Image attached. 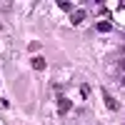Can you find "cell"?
Here are the masks:
<instances>
[{
    "label": "cell",
    "mask_w": 125,
    "mask_h": 125,
    "mask_svg": "<svg viewBox=\"0 0 125 125\" xmlns=\"http://www.w3.org/2000/svg\"><path fill=\"white\" fill-rule=\"evenodd\" d=\"M58 113H62V115L70 113V100H68V98H60V100H58Z\"/></svg>",
    "instance_id": "cell-1"
},
{
    "label": "cell",
    "mask_w": 125,
    "mask_h": 125,
    "mask_svg": "<svg viewBox=\"0 0 125 125\" xmlns=\"http://www.w3.org/2000/svg\"><path fill=\"white\" fill-rule=\"evenodd\" d=\"M70 20H73V25H78V23H83V20H85V10H75V13L70 15Z\"/></svg>",
    "instance_id": "cell-2"
},
{
    "label": "cell",
    "mask_w": 125,
    "mask_h": 125,
    "mask_svg": "<svg viewBox=\"0 0 125 125\" xmlns=\"http://www.w3.org/2000/svg\"><path fill=\"white\" fill-rule=\"evenodd\" d=\"M95 30H98V33H110L113 25L108 23V20H103V23H98V28H95Z\"/></svg>",
    "instance_id": "cell-3"
},
{
    "label": "cell",
    "mask_w": 125,
    "mask_h": 125,
    "mask_svg": "<svg viewBox=\"0 0 125 125\" xmlns=\"http://www.w3.org/2000/svg\"><path fill=\"white\" fill-rule=\"evenodd\" d=\"M105 105H108L110 110H118V100H115V98H110L108 93H105Z\"/></svg>",
    "instance_id": "cell-4"
},
{
    "label": "cell",
    "mask_w": 125,
    "mask_h": 125,
    "mask_svg": "<svg viewBox=\"0 0 125 125\" xmlns=\"http://www.w3.org/2000/svg\"><path fill=\"white\" fill-rule=\"evenodd\" d=\"M33 68L35 70H45V60L43 58H33Z\"/></svg>",
    "instance_id": "cell-5"
},
{
    "label": "cell",
    "mask_w": 125,
    "mask_h": 125,
    "mask_svg": "<svg viewBox=\"0 0 125 125\" xmlns=\"http://www.w3.org/2000/svg\"><path fill=\"white\" fill-rule=\"evenodd\" d=\"M58 5H60V10H68V13H70V10H73V5H70V3H65V0H60Z\"/></svg>",
    "instance_id": "cell-6"
},
{
    "label": "cell",
    "mask_w": 125,
    "mask_h": 125,
    "mask_svg": "<svg viewBox=\"0 0 125 125\" xmlns=\"http://www.w3.org/2000/svg\"><path fill=\"white\" fill-rule=\"evenodd\" d=\"M80 93H83V98H88V95H90V88H88V85H83V88H80Z\"/></svg>",
    "instance_id": "cell-7"
},
{
    "label": "cell",
    "mask_w": 125,
    "mask_h": 125,
    "mask_svg": "<svg viewBox=\"0 0 125 125\" xmlns=\"http://www.w3.org/2000/svg\"><path fill=\"white\" fill-rule=\"evenodd\" d=\"M123 68H125V55H123Z\"/></svg>",
    "instance_id": "cell-8"
},
{
    "label": "cell",
    "mask_w": 125,
    "mask_h": 125,
    "mask_svg": "<svg viewBox=\"0 0 125 125\" xmlns=\"http://www.w3.org/2000/svg\"><path fill=\"white\" fill-rule=\"evenodd\" d=\"M123 85H125V75H123Z\"/></svg>",
    "instance_id": "cell-9"
}]
</instances>
